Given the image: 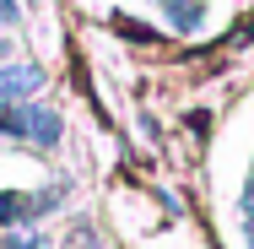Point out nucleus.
Segmentation results:
<instances>
[{"mask_svg": "<svg viewBox=\"0 0 254 249\" xmlns=\"http://www.w3.org/2000/svg\"><path fill=\"white\" fill-rule=\"evenodd\" d=\"M60 136H65V119H60L54 108H44V103L27 98V147L54 152V147H60Z\"/></svg>", "mask_w": 254, "mask_h": 249, "instance_id": "nucleus-1", "label": "nucleus"}, {"mask_svg": "<svg viewBox=\"0 0 254 249\" xmlns=\"http://www.w3.org/2000/svg\"><path fill=\"white\" fill-rule=\"evenodd\" d=\"M38 222V190H0V228Z\"/></svg>", "mask_w": 254, "mask_h": 249, "instance_id": "nucleus-3", "label": "nucleus"}, {"mask_svg": "<svg viewBox=\"0 0 254 249\" xmlns=\"http://www.w3.org/2000/svg\"><path fill=\"white\" fill-rule=\"evenodd\" d=\"M22 22V5L16 0H0V27H16Z\"/></svg>", "mask_w": 254, "mask_h": 249, "instance_id": "nucleus-5", "label": "nucleus"}, {"mask_svg": "<svg viewBox=\"0 0 254 249\" xmlns=\"http://www.w3.org/2000/svg\"><path fill=\"white\" fill-rule=\"evenodd\" d=\"M162 5V16L173 22V33H195L205 22V0H157Z\"/></svg>", "mask_w": 254, "mask_h": 249, "instance_id": "nucleus-4", "label": "nucleus"}, {"mask_svg": "<svg viewBox=\"0 0 254 249\" xmlns=\"http://www.w3.org/2000/svg\"><path fill=\"white\" fill-rule=\"evenodd\" d=\"M38 87H44V65H27V60H16V65H0V98L22 103V98H33Z\"/></svg>", "mask_w": 254, "mask_h": 249, "instance_id": "nucleus-2", "label": "nucleus"}]
</instances>
